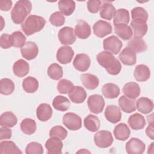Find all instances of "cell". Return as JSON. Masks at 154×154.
<instances>
[{
    "instance_id": "cell-1",
    "label": "cell",
    "mask_w": 154,
    "mask_h": 154,
    "mask_svg": "<svg viewBox=\"0 0 154 154\" xmlns=\"http://www.w3.org/2000/svg\"><path fill=\"white\" fill-rule=\"evenodd\" d=\"M96 58L98 63L104 67L109 74L117 75L120 72L122 64L111 53L105 51H102L97 54Z\"/></svg>"
},
{
    "instance_id": "cell-2",
    "label": "cell",
    "mask_w": 154,
    "mask_h": 154,
    "mask_svg": "<svg viewBox=\"0 0 154 154\" xmlns=\"http://www.w3.org/2000/svg\"><path fill=\"white\" fill-rule=\"evenodd\" d=\"M32 4L29 1H18L11 11V18L15 24H21L31 13Z\"/></svg>"
},
{
    "instance_id": "cell-3",
    "label": "cell",
    "mask_w": 154,
    "mask_h": 154,
    "mask_svg": "<svg viewBox=\"0 0 154 154\" xmlns=\"http://www.w3.org/2000/svg\"><path fill=\"white\" fill-rule=\"evenodd\" d=\"M46 24L45 19L39 16L29 15L21 25L23 32L28 36L40 31Z\"/></svg>"
},
{
    "instance_id": "cell-4",
    "label": "cell",
    "mask_w": 154,
    "mask_h": 154,
    "mask_svg": "<svg viewBox=\"0 0 154 154\" xmlns=\"http://www.w3.org/2000/svg\"><path fill=\"white\" fill-rule=\"evenodd\" d=\"M123 46L122 41L116 35H112L103 41V47L105 51L117 55L120 51Z\"/></svg>"
},
{
    "instance_id": "cell-5",
    "label": "cell",
    "mask_w": 154,
    "mask_h": 154,
    "mask_svg": "<svg viewBox=\"0 0 154 154\" xmlns=\"http://www.w3.org/2000/svg\"><path fill=\"white\" fill-rule=\"evenodd\" d=\"M113 140L112 135L108 131H99L94 135V141L95 144L100 148H106L109 147L112 144Z\"/></svg>"
},
{
    "instance_id": "cell-6",
    "label": "cell",
    "mask_w": 154,
    "mask_h": 154,
    "mask_svg": "<svg viewBox=\"0 0 154 154\" xmlns=\"http://www.w3.org/2000/svg\"><path fill=\"white\" fill-rule=\"evenodd\" d=\"M63 125L69 130L77 131L82 126L81 118L74 112L66 113L63 117Z\"/></svg>"
},
{
    "instance_id": "cell-7",
    "label": "cell",
    "mask_w": 154,
    "mask_h": 154,
    "mask_svg": "<svg viewBox=\"0 0 154 154\" xmlns=\"http://www.w3.org/2000/svg\"><path fill=\"white\" fill-rule=\"evenodd\" d=\"M87 105L91 112L99 114L102 112L104 108L105 100L101 95L93 94L88 98Z\"/></svg>"
},
{
    "instance_id": "cell-8",
    "label": "cell",
    "mask_w": 154,
    "mask_h": 154,
    "mask_svg": "<svg viewBox=\"0 0 154 154\" xmlns=\"http://www.w3.org/2000/svg\"><path fill=\"white\" fill-rule=\"evenodd\" d=\"M58 37L62 45H72L76 41V35L72 27L64 26L61 28L58 33Z\"/></svg>"
},
{
    "instance_id": "cell-9",
    "label": "cell",
    "mask_w": 154,
    "mask_h": 154,
    "mask_svg": "<svg viewBox=\"0 0 154 154\" xmlns=\"http://www.w3.org/2000/svg\"><path fill=\"white\" fill-rule=\"evenodd\" d=\"M145 148V144L137 138H131L126 144V150L129 154H141Z\"/></svg>"
},
{
    "instance_id": "cell-10",
    "label": "cell",
    "mask_w": 154,
    "mask_h": 154,
    "mask_svg": "<svg viewBox=\"0 0 154 154\" xmlns=\"http://www.w3.org/2000/svg\"><path fill=\"white\" fill-rule=\"evenodd\" d=\"M93 29L94 35L99 38H103L112 32L111 25L102 20H99L94 23Z\"/></svg>"
},
{
    "instance_id": "cell-11",
    "label": "cell",
    "mask_w": 154,
    "mask_h": 154,
    "mask_svg": "<svg viewBox=\"0 0 154 154\" xmlns=\"http://www.w3.org/2000/svg\"><path fill=\"white\" fill-rule=\"evenodd\" d=\"M74 51L71 47L63 46L58 49L56 58L59 63L63 64H66L70 63L74 56Z\"/></svg>"
},
{
    "instance_id": "cell-12",
    "label": "cell",
    "mask_w": 154,
    "mask_h": 154,
    "mask_svg": "<svg viewBox=\"0 0 154 154\" xmlns=\"http://www.w3.org/2000/svg\"><path fill=\"white\" fill-rule=\"evenodd\" d=\"M22 56L27 60H32L36 58L38 53V48L35 43L29 41L20 49Z\"/></svg>"
},
{
    "instance_id": "cell-13",
    "label": "cell",
    "mask_w": 154,
    "mask_h": 154,
    "mask_svg": "<svg viewBox=\"0 0 154 154\" xmlns=\"http://www.w3.org/2000/svg\"><path fill=\"white\" fill-rule=\"evenodd\" d=\"M91 64L89 56L85 54H77L73 61V65L75 69L80 72L87 71Z\"/></svg>"
},
{
    "instance_id": "cell-14",
    "label": "cell",
    "mask_w": 154,
    "mask_h": 154,
    "mask_svg": "<svg viewBox=\"0 0 154 154\" xmlns=\"http://www.w3.org/2000/svg\"><path fill=\"white\" fill-rule=\"evenodd\" d=\"M63 147L61 140L56 137H51L45 143V147L49 154H61Z\"/></svg>"
},
{
    "instance_id": "cell-15",
    "label": "cell",
    "mask_w": 154,
    "mask_h": 154,
    "mask_svg": "<svg viewBox=\"0 0 154 154\" xmlns=\"http://www.w3.org/2000/svg\"><path fill=\"white\" fill-rule=\"evenodd\" d=\"M105 117L108 122L112 123H116L122 119L120 109L116 105H109L105 108Z\"/></svg>"
},
{
    "instance_id": "cell-16",
    "label": "cell",
    "mask_w": 154,
    "mask_h": 154,
    "mask_svg": "<svg viewBox=\"0 0 154 154\" xmlns=\"http://www.w3.org/2000/svg\"><path fill=\"white\" fill-rule=\"evenodd\" d=\"M119 58L124 65L126 66H133L137 62L136 53L128 47L122 51Z\"/></svg>"
},
{
    "instance_id": "cell-17",
    "label": "cell",
    "mask_w": 154,
    "mask_h": 154,
    "mask_svg": "<svg viewBox=\"0 0 154 154\" xmlns=\"http://www.w3.org/2000/svg\"><path fill=\"white\" fill-rule=\"evenodd\" d=\"M68 96L74 103H81L87 97V93L85 89L81 86H74L68 93Z\"/></svg>"
},
{
    "instance_id": "cell-18",
    "label": "cell",
    "mask_w": 154,
    "mask_h": 154,
    "mask_svg": "<svg viewBox=\"0 0 154 154\" xmlns=\"http://www.w3.org/2000/svg\"><path fill=\"white\" fill-rule=\"evenodd\" d=\"M75 34L80 39H86L91 34V26L87 22L80 20L75 26Z\"/></svg>"
},
{
    "instance_id": "cell-19",
    "label": "cell",
    "mask_w": 154,
    "mask_h": 154,
    "mask_svg": "<svg viewBox=\"0 0 154 154\" xmlns=\"http://www.w3.org/2000/svg\"><path fill=\"white\" fill-rule=\"evenodd\" d=\"M125 96L131 99L137 98L141 92V89L139 85L135 82H129L123 86L122 89Z\"/></svg>"
},
{
    "instance_id": "cell-20",
    "label": "cell",
    "mask_w": 154,
    "mask_h": 154,
    "mask_svg": "<svg viewBox=\"0 0 154 154\" xmlns=\"http://www.w3.org/2000/svg\"><path fill=\"white\" fill-rule=\"evenodd\" d=\"M114 28L116 34L122 39L124 40H128L131 38L133 32L130 26H129L128 24H114Z\"/></svg>"
},
{
    "instance_id": "cell-21",
    "label": "cell",
    "mask_w": 154,
    "mask_h": 154,
    "mask_svg": "<svg viewBox=\"0 0 154 154\" xmlns=\"http://www.w3.org/2000/svg\"><path fill=\"white\" fill-rule=\"evenodd\" d=\"M36 115L40 121L46 122L49 120L52 116V108L48 103H41L37 108Z\"/></svg>"
},
{
    "instance_id": "cell-22",
    "label": "cell",
    "mask_w": 154,
    "mask_h": 154,
    "mask_svg": "<svg viewBox=\"0 0 154 154\" xmlns=\"http://www.w3.org/2000/svg\"><path fill=\"white\" fill-rule=\"evenodd\" d=\"M136 108L143 114H149L153 109V102L148 97H140L136 102Z\"/></svg>"
},
{
    "instance_id": "cell-23",
    "label": "cell",
    "mask_w": 154,
    "mask_h": 154,
    "mask_svg": "<svg viewBox=\"0 0 154 154\" xmlns=\"http://www.w3.org/2000/svg\"><path fill=\"white\" fill-rule=\"evenodd\" d=\"M128 123L131 129L134 130H140L144 128L146 125L145 118L139 113H135L128 119Z\"/></svg>"
},
{
    "instance_id": "cell-24",
    "label": "cell",
    "mask_w": 154,
    "mask_h": 154,
    "mask_svg": "<svg viewBox=\"0 0 154 154\" xmlns=\"http://www.w3.org/2000/svg\"><path fill=\"white\" fill-rule=\"evenodd\" d=\"M80 79L83 85L88 90H94L99 84V78L96 75L91 73L81 75Z\"/></svg>"
},
{
    "instance_id": "cell-25",
    "label": "cell",
    "mask_w": 154,
    "mask_h": 154,
    "mask_svg": "<svg viewBox=\"0 0 154 154\" xmlns=\"http://www.w3.org/2000/svg\"><path fill=\"white\" fill-rule=\"evenodd\" d=\"M134 76L137 81H146L150 78V70L146 65L139 64L135 68L134 72Z\"/></svg>"
},
{
    "instance_id": "cell-26",
    "label": "cell",
    "mask_w": 154,
    "mask_h": 154,
    "mask_svg": "<svg viewBox=\"0 0 154 154\" xmlns=\"http://www.w3.org/2000/svg\"><path fill=\"white\" fill-rule=\"evenodd\" d=\"M29 70V66L28 63L22 59H19L16 61L13 66V71L14 74L22 78L26 76Z\"/></svg>"
},
{
    "instance_id": "cell-27",
    "label": "cell",
    "mask_w": 154,
    "mask_h": 154,
    "mask_svg": "<svg viewBox=\"0 0 154 154\" xmlns=\"http://www.w3.org/2000/svg\"><path fill=\"white\" fill-rule=\"evenodd\" d=\"M116 139L120 141L128 140L131 134V130L128 125L124 123H121L116 125L113 131Z\"/></svg>"
},
{
    "instance_id": "cell-28",
    "label": "cell",
    "mask_w": 154,
    "mask_h": 154,
    "mask_svg": "<svg viewBox=\"0 0 154 154\" xmlns=\"http://www.w3.org/2000/svg\"><path fill=\"white\" fill-rule=\"evenodd\" d=\"M118 103L122 110L125 112L131 113L136 109L135 100L129 99L125 95L120 96Z\"/></svg>"
},
{
    "instance_id": "cell-29",
    "label": "cell",
    "mask_w": 154,
    "mask_h": 154,
    "mask_svg": "<svg viewBox=\"0 0 154 154\" xmlns=\"http://www.w3.org/2000/svg\"><path fill=\"white\" fill-rule=\"evenodd\" d=\"M131 26L134 30V37L141 38L147 32V24L146 22L132 20L131 22Z\"/></svg>"
},
{
    "instance_id": "cell-30",
    "label": "cell",
    "mask_w": 154,
    "mask_h": 154,
    "mask_svg": "<svg viewBox=\"0 0 154 154\" xmlns=\"http://www.w3.org/2000/svg\"><path fill=\"white\" fill-rule=\"evenodd\" d=\"M100 16L103 19L111 20L114 17L116 9L109 1H103L100 8Z\"/></svg>"
},
{
    "instance_id": "cell-31",
    "label": "cell",
    "mask_w": 154,
    "mask_h": 154,
    "mask_svg": "<svg viewBox=\"0 0 154 154\" xmlns=\"http://www.w3.org/2000/svg\"><path fill=\"white\" fill-rule=\"evenodd\" d=\"M102 92L105 97L107 99H115L120 94V88L115 84L107 83L102 86Z\"/></svg>"
},
{
    "instance_id": "cell-32",
    "label": "cell",
    "mask_w": 154,
    "mask_h": 154,
    "mask_svg": "<svg viewBox=\"0 0 154 154\" xmlns=\"http://www.w3.org/2000/svg\"><path fill=\"white\" fill-rule=\"evenodd\" d=\"M84 125L88 131L94 132L99 130L100 122L96 116L90 114L84 119Z\"/></svg>"
},
{
    "instance_id": "cell-33",
    "label": "cell",
    "mask_w": 154,
    "mask_h": 154,
    "mask_svg": "<svg viewBox=\"0 0 154 154\" xmlns=\"http://www.w3.org/2000/svg\"><path fill=\"white\" fill-rule=\"evenodd\" d=\"M128 48L132 49L135 53L144 52L147 50L146 42L142 38L134 37L128 43Z\"/></svg>"
},
{
    "instance_id": "cell-34",
    "label": "cell",
    "mask_w": 154,
    "mask_h": 154,
    "mask_svg": "<svg viewBox=\"0 0 154 154\" xmlns=\"http://www.w3.org/2000/svg\"><path fill=\"white\" fill-rule=\"evenodd\" d=\"M17 119L16 116L11 111L3 112L0 117L1 126L12 128L17 124Z\"/></svg>"
},
{
    "instance_id": "cell-35",
    "label": "cell",
    "mask_w": 154,
    "mask_h": 154,
    "mask_svg": "<svg viewBox=\"0 0 154 154\" xmlns=\"http://www.w3.org/2000/svg\"><path fill=\"white\" fill-rule=\"evenodd\" d=\"M53 107L60 111H67L70 105V102L66 97L61 95L57 96L52 101Z\"/></svg>"
},
{
    "instance_id": "cell-36",
    "label": "cell",
    "mask_w": 154,
    "mask_h": 154,
    "mask_svg": "<svg viewBox=\"0 0 154 154\" xmlns=\"http://www.w3.org/2000/svg\"><path fill=\"white\" fill-rule=\"evenodd\" d=\"M22 153L16 144L11 141H4L0 143V154Z\"/></svg>"
},
{
    "instance_id": "cell-37",
    "label": "cell",
    "mask_w": 154,
    "mask_h": 154,
    "mask_svg": "<svg viewBox=\"0 0 154 154\" xmlns=\"http://www.w3.org/2000/svg\"><path fill=\"white\" fill-rule=\"evenodd\" d=\"M113 18L114 24H128L130 20L129 12L127 9L119 8L116 11Z\"/></svg>"
},
{
    "instance_id": "cell-38",
    "label": "cell",
    "mask_w": 154,
    "mask_h": 154,
    "mask_svg": "<svg viewBox=\"0 0 154 154\" xmlns=\"http://www.w3.org/2000/svg\"><path fill=\"white\" fill-rule=\"evenodd\" d=\"M39 84L37 79L32 76H28L25 78L22 82V87L25 91L28 93L35 92L38 88Z\"/></svg>"
},
{
    "instance_id": "cell-39",
    "label": "cell",
    "mask_w": 154,
    "mask_h": 154,
    "mask_svg": "<svg viewBox=\"0 0 154 154\" xmlns=\"http://www.w3.org/2000/svg\"><path fill=\"white\" fill-rule=\"evenodd\" d=\"M58 8L60 12L65 16L71 15L75 9V2L73 1L63 0L58 1Z\"/></svg>"
},
{
    "instance_id": "cell-40",
    "label": "cell",
    "mask_w": 154,
    "mask_h": 154,
    "mask_svg": "<svg viewBox=\"0 0 154 154\" xmlns=\"http://www.w3.org/2000/svg\"><path fill=\"white\" fill-rule=\"evenodd\" d=\"M20 126L22 132L26 135L33 134L37 129V125L35 120L30 118L23 119L20 123Z\"/></svg>"
},
{
    "instance_id": "cell-41",
    "label": "cell",
    "mask_w": 154,
    "mask_h": 154,
    "mask_svg": "<svg viewBox=\"0 0 154 154\" xmlns=\"http://www.w3.org/2000/svg\"><path fill=\"white\" fill-rule=\"evenodd\" d=\"M15 85L13 81L8 78H2L0 81V93L4 95H10L13 93Z\"/></svg>"
},
{
    "instance_id": "cell-42",
    "label": "cell",
    "mask_w": 154,
    "mask_h": 154,
    "mask_svg": "<svg viewBox=\"0 0 154 154\" xmlns=\"http://www.w3.org/2000/svg\"><path fill=\"white\" fill-rule=\"evenodd\" d=\"M49 77L54 80H58L63 77V70L61 66L57 63L51 64L47 71Z\"/></svg>"
},
{
    "instance_id": "cell-43",
    "label": "cell",
    "mask_w": 154,
    "mask_h": 154,
    "mask_svg": "<svg viewBox=\"0 0 154 154\" xmlns=\"http://www.w3.org/2000/svg\"><path fill=\"white\" fill-rule=\"evenodd\" d=\"M131 17L132 20L147 22L149 16L147 11L143 7H137L131 11Z\"/></svg>"
},
{
    "instance_id": "cell-44",
    "label": "cell",
    "mask_w": 154,
    "mask_h": 154,
    "mask_svg": "<svg viewBox=\"0 0 154 154\" xmlns=\"http://www.w3.org/2000/svg\"><path fill=\"white\" fill-rule=\"evenodd\" d=\"M74 87L73 84L69 80L66 79H61L57 84V90L61 94H67Z\"/></svg>"
},
{
    "instance_id": "cell-45",
    "label": "cell",
    "mask_w": 154,
    "mask_h": 154,
    "mask_svg": "<svg viewBox=\"0 0 154 154\" xmlns=\"http://www.w3.org/2000/svg\"><path fill=\"white\" fill-rule=\"evenodd\" d=\"M13 38V46L16 48H22L26 42V37L24 34L20 31H15L11 34Z\"/></svg>"
},
{
    "instance_id": "cell-46",
    "label": "cell",
    "mask_w": 154,
    "mask_h": 154,
    "mask_svg": "<svg viewBox=\"0 0 154 154\" xmlns=\"http://www.w3.org/2000/svg\"><path fill=\"white\" fill-rule=\"evenodd\" d=\"M67 130L61 126H55L52 127L49 131L50 137H56L61 140H64L67 136Z\"/></svg>"
},
{
    "instance_id": "cell-47",
    "label": "cell",
    "mask_w": 154,
    "mask_h": 154,
    "mask_svg": "<svg viewBox=\"0 0 154 154\" xmlns=\"http://www.w3.org/2000/svg\"><path fill=\"white\" fill-rule=\"evenodd\" d=\"M43 152L42 144L37 142L29 143L25 149V153L26 154H42Z\"/></svg>"
},
{
    "instance_id": "cell-48",
    "label": "cell",
    "mask_w": 154,
    "mask_h": 154,
    "mask_svg": "<svg viewBox=\"0 0 154 154\" xmlns=\"http://www.w3.org/2000/svg\"><path fill=\"white\" fill-rule=\"evenodd\" d=\"M49 21L54 26H61L64 24L65 17L61 12L55 11L51 15Z\"/></svg>"
},
{
    "instance_id": "cell-49",
    "label": "cell",
    "mask_w": 154,
    "mask_h": 154,
    "mask_svg": "<svg viewBox=\"0 0 154 154\" xmlns=\"http://www.w3.org/2000/svg\"><path fill=\"white\" fill-rule=\"evenodd\" d=\"M0 46L3 49H8L13 46L11 35L6 33L2 34L0 37Z\"/></svg>"
},
{
    "instance_id": "cell-50",
    "label": "cell",
    "mask_w": 154,
    "mask_h": 154,
    "mask_svg": "<svg viewBox=\"0 0 154 154\" xmlns=\"http://www.w3.org/2000/svg\"><path fill=\"white\" fill-rule=\"evenodd\" d=\"M102 2L99 0H89L87 1V9L91 13H97L100 10Z\"/></svg>"
},
{
    "instance_id": "cell-51",
    "label": "cell",
    "mask_w": 154,
    "mask_h": 154,
    "mask_svg": "<svg viewBox=\"0 0 154 154\" xmlns=\"http://www.w3.org/2000/svg\"><path fill=\"white\" fill-rule=\"evenodd\" d=\"M12 132L8 127L1 126L0 128V140H6L11 138Z\"/></svg>"
},
{
    "instance_id": "cell-52",
    "label": "cell",
    "mask_w": 154,
    "mask_h": 154,
    "mask_svg": "<svg viewBox=\"0 0 154 154\" xmlns=\"http://www.w3.org/2000/svg\"><path fill=\"white\" fill-rule=\"evenodd\" d=\"M13 5V2L10 0H1L0 9L1 11H7L10 10Z\"/></svg>"
},
{
    "instance_id": "cell-53",
    "label": "cell",
    "mask_w": 154,
    "mask_h": 154,
    "mask_svg": "<svg viewBox=\"0 0 154 154\" xmlns=\"http://www.w3.org/2000/svg\"><path fill=\"white\" fill-rule=\"evenodd\" d=\"M146 134L151 140L154 138V132H153V124H149L146 129Z\"/></svg>"
},
{
    "instance_id": "cell-54",
    "label": "cell",
    "mask_w": 154,
    "mask_h": 154,
    "mask_svg": "<svg viewBox=\"0 0 154 154\" xmlns=\"http://www.w3.org/2000/svg\"><path fill=\"white\" fill-rule=\"evenodd\" d=\"M149 124H153V113H152L150 115L147 116Z\"/></svg>"
},
{
    "instance_id": "cell-55",
    "label": "cell",
    "mask_w": 154,
    "mask_h": 154,
    "mask_svg": "<svg viewBox=\"0 0 154 154\" xmlns=\"http://www.w3.org/2000/svg\"><path fill=\"white\" fill-rule=\"evenodd\" d=\"M153 143H152L150 146H149V149H148V151L147 153H153Z\"/></svg>"
},
{
    "instance_id": "cell-56",
    "label": "cell",
    "mask_w": 154,
    "mask_h": 154,
    "mask_svg": "<svg viewBox=\"0 0 154 154\" xmlns=\"http://www.w3.org/2000/svg\"><path fill=\"white\" fill-rule=\"evenodd\" d=\"M77 153H90V152L88 150H86L85 149H83L80 150L78 152H77Z\"/></svg>"
}]
</instances>
